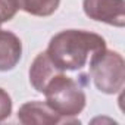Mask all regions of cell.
<instances>
[{
    "mask_svg": "<svg viewBox=\"0 0 125 125\" xmlns=\"http://www.w3.org/2000/svg\"><path fill=\"white\" fill-rule=\"evenodd\" d=\"M106 49L102 35L84 30H63L53 35L46 53L62 71H80L90 59Z\"/></svg>",
    "mask_w": 125,
    "mask_h": 125,
    "instance_id": "cell-1",
    "label": "cell"
},
{
    "mask_svg": "<svg viewBox=\"0 0 125 125\" xmlns=\"http://www.w3.org/2000/svg\"><path fill=\"white\" fill-rule=\"evenodd\" d=\"M43 94L46 96V103L56 113L65 119L80 124L75 116H78L84 110L87 97L83 87L75 80L60 72L52 78Z\"/></svg>",
    "mask_w": 125,
    "mask_h": 125,
    "instance_id": "cell-2",
    "label": "cell"
},
{
    "mask_svg": "<svg viewBox=\"0 0 125 125\" xmlns=\"http://www.w3.org/2000/svg\"><path fill=\"white\" fill-rule=\"evenodd\" d=\"M90 75L100 93L116 94L124 88L125 62L121 53L104 49L90 59Z\"/></svg>",
    "mask_w": 125,
    "mask_h": 125,
    "instance_id": "cell-3",
    "label": "cell"
},
{
    "mask_svg": "<svg viewBox=\"0 0 125 125\" xmlns=\"http://www.w3.org/2000/svg\"><path fill=\"white\" fill-rule=\"evenodd\" d=\"M84 13L97 22L116 28L125 27V2L124 0H83Z\"/></svg>",
    "mask_w": 125,
    "mask_h": 125,
    "instance_id": "cell-4",
    "label": "cell"
},
{
    "mask_svg": "<svg viewBox=\"0 0 125 125\" xmlns=\"http://www.w3.org/2000/svg\"><path fill=\"white\" fill-rule=\"evenodd\" d=\"M18 121L24 125H57L75 124L74 121L62 118L46 102H27L18 110Z\"/></svg>",
    "mask_w": 125,
    "mask_h": 125,
    "instance_id": "cell-5",
    "label": "cell"
},
{
    "mask_svg": "<svg viewBox=\"0 0 125 125\" xmlns=\"http://www.w3.org/2000/svg\"><path fill=\"white\" fill-rule=\"evenodd\" d=\"M60 72L62 71L50 60L49 54L46 52H41L34 57L30 66V83L37 93L43 94L47 84L52 81V78Z\"/></svg>",
    "mask_w": 125,
    "mask_h": 125,
    "instance_id": "cell-6",
    "label": "cell"
},
{
    "mask_svg": "<svg viewBox=\"0 0 125 125\" xmlns=\"http://www.w3.org/2000/svg\"><path fill=\"white\" fill-rule=\"evenodd\" d=\"M22 57V43L19 37L0 28V72L12 71Z\"/></svg>",
    "mask_w": 125,
    "mask_h": 125,
    "instance_id": "cell-7",
    "label": "cell"
},
{
    "mask_svg": "<svg viewBox=\"0 0 125 125\" xmlns=\"http://www.w3.org/2000/svg\"><path fill=\"white\" fill-rule=\"evenodd\" d=\"M15 2L19 10L41 18L53 15L60 5V0H15Z\"/></svg>",
    "mask_w": 125,
    "mask_h": 125,
    "instance_id": "cell-8",
    "label": "cell"
},
{
    "mask_svg": "<svg viewBox=\"0 0 125 125\" xmlns=\"http://www.w3.org/2000/svg\"><path fill=\"white\" fill-rule=\"evenodd\" d=\"M18 10L19 9L15 0H0V25L13 19Z\"/></svg>",
    "mask_w": 125,
    "mask_h": 125,
    "instance_id": "cell-9",
    "label": "cell"
},
{
    "mask_svg": "<svg viewBox=\"0 0 125 125\" xmlns=\"http://www.w3.org/2000/svg\"><path fill=\"white\" fill-rule=\"evenodd\" d=\"M12 113V99L6 90L0 87V122L8 119Z\"/></svg>",
    "mask_w": 125,
    "mask_h": 125,
    "instance_id": "cell-10",
    "label": "cell"
}]
</instances>
